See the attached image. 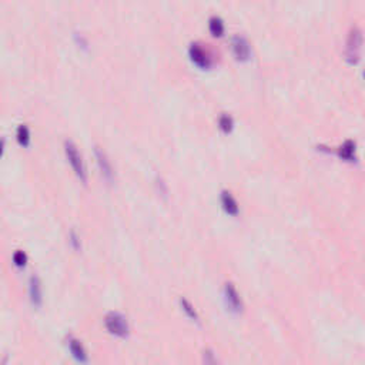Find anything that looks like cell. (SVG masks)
I'll use <instances>...</instances> for the list:
<instances>
[{"label": "cell", "mask_w": 365, "mask_h": 365, "mask_svg": "<svg viewBox=\"0 0 365 365\" xmlns=\"http://www.w3.org/2000/svg\"><path fill=\"white\" fill-rule=\"evenodd\" d=\"M104 325H106V329L111 335L119 336V338H126L130 334L129 321L122 313L110 311L104 317Z\"/></svg>", "instance_id": "6da1fadb"}, {"label": "cell", "mask_w": 365, "mask_h": 365, "mask_svg": "<svg viewBox=\"0 0 365 365\" xmlns=\"http://www.w3.org/2000/svg\"><path fill=\"white\" fill-rule=\"evenodd\" d=\"M65 153L66 157L69 160V163L72 164V169L74 170V173H76V176H77L83 183H86V164H85V161H83V157H81V154H80L77 146L73 143L72 140H66L65 142Z\"/></svg>", "instance_id": "7a4b0ae2"}, {"label": "cell", "mask_w": 365, "mask_h": 365, "mask_svg": "<svg viewBox=\"0 0 365 365\" xmlns=\"http://www.w3.org/2000/svg\"><path fill=\"white\" fill-rule=\"evenodd\" d=\"M188 54H190V59L193 60V63H195L199 67H203V69H207L213 63L211 53L208 51L207 47H204V44L199 43V42H194V43L190 44Z\"/></svg>", "instance_id": "3957f363"}, {"label": "cell", "mask_w": 365, "mask_h": 365, "mask_svg": "<svg viewBox=\"0 0 365 365\" xmlns=\"http://www.w3.org/2000/svg\"><path fill=\"white\" fill-rule=\"evenodd\" d=\"M222 295H224L226 307L229 308L231 313L238 314V313L243 311V300H241V297H240V294H238L236 286H234L233 283H226V284H224Z\"/></svg>", "instance_id": "277c9868"}, {"label": "cell", "mask_w": 365, "mask_h": 365, "mask_svg": "<svg viewBox=\"0 0 365 365\" xmlns=\"http://www.w3.org/2000/svg\"><path fill=\"white\" fill-rule=\"evenodd\" d=\"M67 350L70 352L72 358L79 364H87L89 362V354H87L85 345L76 336H67Z\"/></svg>", "instance_id": "5b68a950"}, {"label": "cell", "mask_w": 365, "mask_h": 365, "mask_svg": "<svg viewBox=\"0 0 365 365\" xmlns=\"http://www.w3.org/2000/svg\"><path fill=\"white\" fill-rule=\"evenodd\" d=\"M94 156H96V160H97V164L100 167V172L103 174V177L108 181H111L113 177H115V172H113V167H111V163L110 160L107 158V154L103 151V149H100L99 146L94 147Z\"/></svg>", "instance_id": "8992f818"}, {"label": "cell", "mask_w": 365, "mask_h": 365, "mask_svg": "<svg viewBox=\"0 0 365 365\" xmlns=\"http://www.w3.org/2000/svg\"><path fill=\"white\" fill-rule=\"evenodd\" d=\"M29 295L30 301L35 307H40L43 302V287L42 281L37 275H32L29 279Z\"/></svg>", "instance_id": "52a82bcc"}, {"label": "cell", "mask_w": 365, "mask_h": 365, "mask_svg": "<svg viewBox=\"0 0 365 365\" xmlns=\"http://www.w3.org/2000/svg\"><path fill=\"white\" fill-rule=\"evenodd\" d=\"M231 46H233V51H234V54L237 56V59H240V60H247V59L250 58V53H251L250 43L247 42V39L244 36L236 35V36L233 37V40H231Z\"/></svg>", "instance_id": "ba28073f"}, {"label": "cell", "mask_w": 365, "mask_h": 365, "mask_svg": "<svg viewBox=\"0 0 365 365\" xmlns=\"http://www.w3.org/2000/svg\"><path fill=\"white\" fill-rule=\"evenodd\" d=\"M361 42H362L361 32L358 30V27H352L350 32V36H348V42H347V56L351 60L357 59L358 50L361 47Z\"/></svg>", "instance_id": "9c48e42d"}, {"label": "cell", "mask_w": 365, "mask_h": 365, "mask_svg": "<svg viewBox=\"0 0 365 365\" xmlns=\"http://www.w3.org/2000/svg\"><path fill=\"white\" fill-rule=\"evenodd\" d=\"M221 206L224 208V211L230 215H237L238 214V203L233 197V194L224 190L221 193Z\"/></svg>", "instance_id": "30bf717a"}, {"label": "cell", "mask_w": 365, "mask_h": 365, "mask_svg": "<svg viewBox=\"0 0 365 365\" xmlns=\"http://www.w3.org/2000/svg\"><path fill=\"white\" fill-rule=\"evenodd\" d=\"M180 305H181V310L184 311V314H186L190 320H193V321H200V315H199V313L195 311V308H194L193 304L187 300V298H180Z\"/></svg>", "instance_id": "8fae6325"}, {"label": "cell", "mask_w": 365, "mask_h": 365, "mask_svg": "<svg viewBox=\"0 0 365 365\" xmlns=\"http://www.w3.org/2000/svg\"><path fill=\"white\" fill-rule=\"evenodd\" d=\"M208 29L214 36H221L222 32H224V23H222L221 17L211 16L210 20H208Z\"/></svg>", "instance_id": "7c38bea8"}, {"label": "cell", "mask_w": 365, "mask_h": 365, "mask_svg": "<svg viewBox=\"0 0 365 365\" xmlns=\"http://www.w3.org/2000/svg\"><path fill=\"white\" fill-rule=\"evenodd\" d=\"M16 137H17V142L19 144H22V146H29L30 143V130L29 127L26 126V124H20L19 127H17V131H16Z\"/></svg>", "instance_id": "4fadbf2b"}, {"label": "cell", "mask_w": 365, "mask_h": 365, "mask_svg": "<svg viewBox=\"0 0 365 365\" xmlns=\"http://www.w3.org/2000/svg\"><path fill=\"white\" fill-rule=\"evenodd\" d=\"M354 147H355V143L352 140H347L345 143L341 146V156L345 158H352V154H354Z\"/></svg>", "instance_id": "5bb4252c"}, {"label": "cell", "mask_w": 365, "mask_h": 365, "mask_svg": "<svg viewBox=\"0 0 365 365\" xmlns=\"http://www.w3.org/2000/svg\"><path fill=\"white\" fill-rule=\"evenodd\" d=\"M13 263H15L16 267H24L26 263H27V256L26 252L22 250H17L13 254Z\"/></svg>", "instance_id": "9a60e30c"}, {"label": "cell", "mask_w": 365, "mask_h": 365, "mask_svg": "<svg viewBox=\"0 0 365 365\" xmlns=\"http://www.w3.org/2000/svg\"><path fill=\"white\" fill-rule=\"evenodd\" d=\"M203 365H218L215 354L211 350H206L203 352Z\"/></svg>", "instance_id": "2e32d148"}, {"label": "cell", "mask_w": 365, "mask_h": 365, "mask_svg": "<svg viewBox=\"0 0 365 365\" xmlns=\"http://www.w3.org/2000/svg\"><path fill=\"white\" fill-rule=\"evenodd\" d=\"M218 123H220V127H221L224 131H230V130L233 129V119H231V116L226 115V113L220 116Z\"/></svg>", "instance_id": "e0dca14e"}, {"label": "cell", "mask_w": 365, "mask_h": 365, "mask_svg": "<svg viewBox=\"0 0 365 365\" xmlns=\"http://www.w3.org/2000/svg\"><path fill=\"white\" fill-rule=\"evenodd\" d=\"M70 243H72V245L77 250V248H80V241H79V237H77V234L74 233V231H72L70 233Z\"/></svg>", "instance_id": "ac0fdd59"}, {"label": "cell", "mask_w": 365, "mask_h": 365, "mask_svg": "<svg viewBox=\"0 0 365 365\" xmlns=\"http://www.w3.org/2000/svg\"><path fill=\"white\" fill-rule=\"evenodd\" d=\"M364 74H365V73H364Z\"/></svg>", "instance_id": "d6986e66"}]
</instances>
